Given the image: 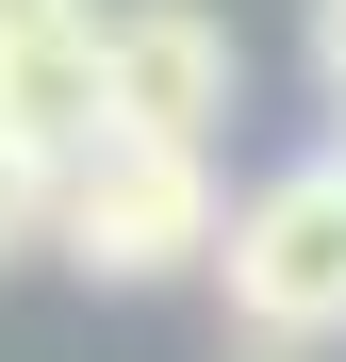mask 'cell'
<instances>
[{
    "label": "cell",
    "instance_id": "cell-1",
    "mask_svg": "<svg viewBox=\"0 0 346 362\" xmlns=\"http://www.w3.org/2000/svg\"><path fill=\"white\" fill-rule=\"evenodd\" d=\"M231 247V198H214V148H149V132H99L83 165H50V264L83 280H182Z\"/></svg>",
    "mask_w": 346,
    "mask_h": 362
},
{
    "label": "cell",
    "instance_id": "cell-2",
    "mask_svg": "<svg viewBox=\"0 0 346 362\" xmlns=\"http://www.w3.org/2000/svg\"><path fill=\"white\" fill-rule=\"evenodd\" d=\"M214 280H231V329H248V346H297V362L346 346V148L248 181V198H231Z\"/></svg>",
    "mask_w": 346,
    "mask_h": 362
},
{
    "label": "cell",
    "instance_id": "cell-3",
    "mask_svg": "<svg viewBox=\"0 0 346 362\" xmlns=\"http://www.w3.org/2000/svg\"><path fill=\"white\" fill-rule=\"evenodd\" d=\"M99 115L149 148H214L231 115V17L214 0H115L99 17Z\"/></svg>",
    "mask_w": 346,
    "mask_h": 362
},
{
    "label": "cell",
    "instance_id": "cell-4",
    "mask_svg": "<svg viewBox=\"0 0 346 362\" xmlns=\"http://www.w3.org/2000/svg\"><path fill=\"white\" fill-rule=\"evenodd\" d=\"M99 17H115V0H0V83H17V66H67V49H99Z\"/></svg>",
    "mask_w": 346,
    "mask_h": 362
},
{
    "label": "cell",
    "instance_id": "cell-5",
    "mask_svg": "<svg viewBox=\"0 0 346 362\" xmlns=\"http://www.w3.org/2000/svg\"><path fill=\"white\" fill-rule=\"evenodd\" d=\"M17 247H50V165L0 132V264H17Z\"/></svg>",
    "mask_w": 346,
    "mask_h": 362
},
{
    "label": "cell",
    "instance_id": "cell-6",
    "mask_svg": "<svg viewBox=\"0 0 346 362\" xmlns=\"http://www.w3.org/2000/svg\"><path fill=\"white\" fill-rule=\"evenodd\" d=\"M313 83H330V132H346V0H313Z\"/></svg>",
    "mask_w": 346,
    "mask_h": 362
},
{
    "label": "cell",
    "instance_id": "cell-7",
    "mask_svg": "<svg viewBox=\"0 0 346 362\" xmlns=\"http://www.w3.org/2000/svg\"><path fill=\"white\" fill-rule=\"evenodd\" d=\"M231 362H297V346H231Z\"/></svg>",
    "mask_w": 346,
    "mask_h": 362
}]
</instances>
